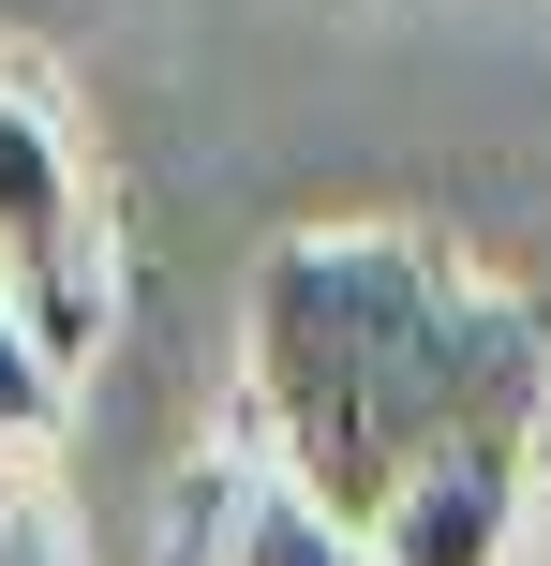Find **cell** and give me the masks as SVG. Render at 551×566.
<instances>
[{
	"mask_svg": "<svg viewBox=\"0 0 551 566\" xmlns=\"http://www.w3.org/2000/svg\"><path fill=\"white\" fill-rule=\"evenodd\" d=\"M254 432L328 522L373 537L417 478L522 462L551 418V328L507 283H477L417 224H298L254 254Z\"/></svg>",
	"mask_w": 551,
	"mask_h": 566,
	"instance_id": "6da1fadb",
	"label": "cell"
},
{
	"mask_svg": "<svg viewBox=\"0 0 551 566\" xmlns=\"http://www.w3.org/2000/svg\"><path fill=\"white\" fill-rule=\"evenodd\" d=\"M0 313H30L60 373H89L119 328V224L60 135L45 75H15V60H0Z\"/></svg>",
	"mask_w": 551,
	"mask_h": 566,
	"instance_id": "7a4b0ae2",
	"label": "cell"
},
{
	"mask_svg": "<svg viewBox=\"0 0 551 566\" xmlns=\"http://www.w3.org/2000/svg\"><path fill=\"white\" fill-rule=\"evenodd\" d=\"M522 552V462H463V478H417L373 522V566H507Z\"/></svg>",
	"mask_w": 551,
	"mask_h": 566,
	"instance_id": "3957f363",
	"label": "cell"
},
{
	"mask_svg": "<svg viewBox=\"0 0 551 566\" xmlns=\"http://www.w3.org/2000/svg\"><path fill=\"white\" fill-rule=\"evenodd\" d=\"M209 566H373V537H358V522H328L314 492H298L284 462H268V478H254V492L224 507V537H209Z\"/></svg>",
	"mask_w": 551,
	"mask_h": 566,
	"instance_id": "277c9868",
	"label": "cell"
},
{
	"mask_svg": "<svg viewBox=\"0 0 551 566\" xmlns=\"http://www.w3.org/2000/svg\"><path fill=\"white\" fill-rule=\"evenodd\" d=\"M60 402H75V373L45 358V328H30V313H0V478L60 448Z\"/></svg>",
	"mask_w": 551,
	"mask_h": 566,
	"instance_id": "5b68a950",
	"label": "cell"
}]
</instances>
